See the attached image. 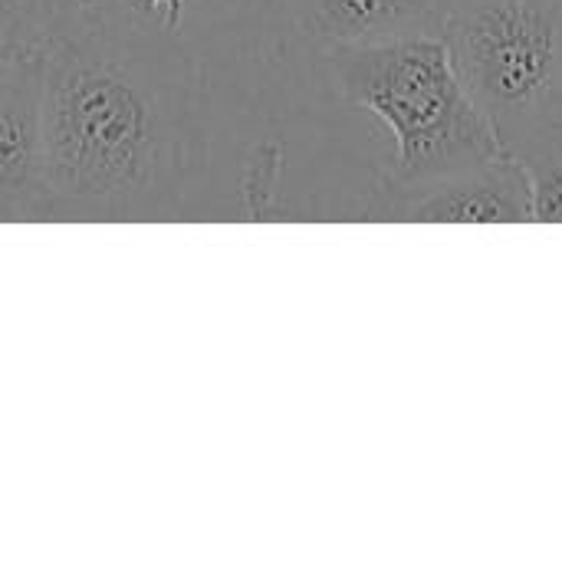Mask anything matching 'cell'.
<instances>
[{
  "mask_svg": "<svg viewBox=\"0 0 562 562\" xmlns=\"http://www.w3.org/2000/svg\"><path fill=\"white\" fill-rule=\"evenodd\" d=\"M165 40L76 0L43 43V151L53 217H119L178 168V125L148 49Z\"/></svg>",
  "mask_w": 562,
  "mask_h": 562,
  "instance_id": "6da1fadb",
  "label": "cell"
},
{
  "mask_svg": "<svg viewBox=\"0 0 562 562\" xmlns=\"http://www.w3.org/2000/svg\"><path fill=\"white\" fill-rule=\"evenodd\" d=\"M326 66L336 92L392 132L395 158L379 184H415L504 155L441 36L333 46Z\"/></svg>",
  "mask_w": 562,
  "mask_h": 562,
  "instance_id": "7a4b0ae2",
  "label": "cell"
},
{
  "mask_svg": "<svg viewBox=\"0 0 562 562\" xmlns=\"http://www.w3.org/2000/svg\"><path fill=\"white\" fill-rule=\"evenodd\" d=\"M441 40L504 155L562 128V0H451Z\"/></svg>",
  "mask_w": 562,
  "mask_h": 562,
  "instance_id": "3957f363",
  "label": "cell"
},
{
  "mask_svg": "<svg viewBox=\"0 0 562 562\" xmlns=\"http://www.w3.org/2000/svg\"><path fill=\"white\" fill-rule=\"evenodd\" d=\"M369 217L412 224H527L530 184L510 155H497L415 184H379Z\"/></svg>",
  "mask_w": 562,
  "mask_h": 562,
  "instance_id": "277c9868",
  "label": "cell"
},
{
  "mask_svg": "<svg viewBox=\"0 0 562 562\" xmlns=\"http://www.w3.org/2000/svg\"><path fill=\"white\" fill-rule=\"evenodd\" d=\"M53 217L43 151V46L0 59V224Z\"/></svg>",
  "mask_w": 562,
  "mask_h": 562,
  "instance_id": "5b68a950",
  "label": "cell"
},
{
  "mask_svg": "<svg viewBox=\"0 0 562 562\" xmlns=\"http://www.w3.org/2000/svg\"><path fill=\"white\" fill-rule=\"evenodd\" d=\"M451 0H286L293 23L316 46H362L441 36Z\"/></svg>",
  "mask_w": 562,
  "mask_h": 562,
  "instance_id": "8992f818",
  "label": "cell"
},
{
  "mask_svg": "<svg viewBox=\"0 0 562 562\" xmlns=\"http://www.w3.org/2000/svg\"><path fill=\"white\" fill-rule=\"evenodd\" d=\"M530 184V221L562 224V128H547L507 151Z\"/></svg>",
  "mask_w": 562,
  "mask_h": 562,
  "instance_id": "52a82bcc",
  "label": "cell"
},
{
  "mask_svg": "<svg viewBox=\"0 0 562 562\" xmlns=\"http://www.w3.org/2000/svg\"><path fill=\"white\" fill-rule=\"evenodd\" d=\"M76 0H0V59L43 46Z\"/></svg>",
  "mask_w": 562,
  "mask_h": 562,
  "instance_id": "ba28073f",
  "label": "cell"
},
{
  "mask_svg": "<svg viewBox=\"0 0 562 562\" xmlns=\"http://www.w3.org/2000/svg\"><path fill=\"white\" fill-rule=\"evenodd\" d=\"M79 3L122 26L155 36H171L181 23V10L188 0H79Z\"/></svg>",
  "mask_w": 562,
  "mask_h": 562,
  "instance_id": "9c48e42d",
  "label": "cell"
}]
</instances>
